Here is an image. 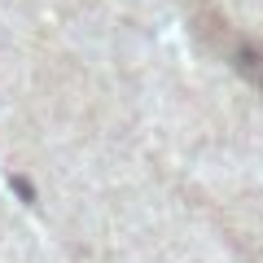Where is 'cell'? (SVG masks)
I'll list each match as a JSON object with an SVG mask.
<instances>
[{
  "instance_id": "obj_1",
  "label": "cell",
  "mask_w": 263,
  "mask_h": 263,
  "mask_svg": "<svg viewBox=\"0 0 263 263\" xmlns=\"http://www.w3.org/2000/svg\"><path fill=\"white\" fill-rule=\"evenodd\" d=\"M193 22H197V31H202V40L233 66L237 75H246L254 88H263V48L254 44V40H246L241 31L215 9V0H193Z\"/></svg>"
}]
</instances>
